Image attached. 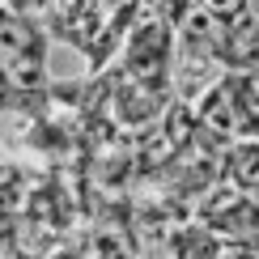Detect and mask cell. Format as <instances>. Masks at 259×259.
I'll return each mask as SVG.
<instances>
[{"instance_id": "obj_1", "label": "cell", "mask_w": 259, "mask_h": 259, "mask_svg": "<svg viewBox=\"0 0 259 259\" xmlns=\"http://www.w3.org/2000/svg\"><path fill=\"white\" fill-rule=\"evenodd\" d=\"M175 30L166 17H145L136 21V30L127 34V72L136 85H145L149 94H166L170 81V60H175Z\"/></svg>"}, {"instance_id": "obj_2", "label": "cell", "mask_w": 259, "mask_h": 259, "mask_svg": "<svg viewBox=\"0 0 259 259\" xmlns=\"http://www.w3.org/2000/svg\"><path fill=\"white\" fill-rule=\"evenodd\" d=\"M230 183H238L246 196L259 187V140H246V145L230 149Z\"/></svg>"}, {"instance_id": "obj_3", "label": "cell", "mask_w": 259, "mask_h": 259, "mask_svg": "<svg viewBox=\"0 0 259 259\" xmlns=\"http://www.w3.org/2000/svg\"><path fill=\"white\" fill-rule=\"evenodd\" d=\"M187 5H196V9H204L212 21H221V26H230L238 13H246V0H187Z\"/></svg>"}]
</instances>
